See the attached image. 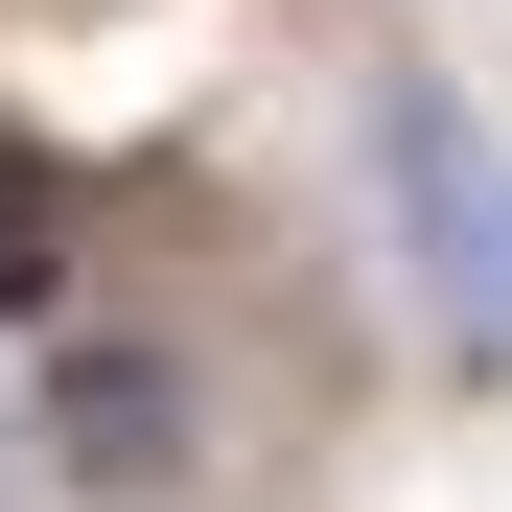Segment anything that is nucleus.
<instances>
[{"label":"nucleus","mask_w":512,"mask_h":512,"mask_svg":"<svg viewBox=\"0 0 512 512\" xmlns=\"http://www.w3.org/2000/svg\"><path fill=\"white\" fill-rule=\"evenodd\" d=\"M373 163H396V233H419L443 350H466V373H512V163H489V117L443 94V70H396V94H373Z\"/></svg>","instance_id":"nucleus-1"},{"label":"nucleus","mask_w":512,"mask_h":512,"mask_svg":"<svg viewBox=\"0 0 512 512\" xmlns=\"http://www.w3.org/2000/svg\"><path fill=\"white\" fill-rule=\"evenodd\" d=\"M24 443L70 466V489H163L187 466V350H140V326H94L47 396H24Z\"/></svg>","instance_id":"nucleus-2"},{"label":"nucleus","mask_w":512,"mask_h":512,"mask_svg":"<svg viewBox=\"0 0 512 512\" xmlns=\"http://www.w3.org/2000/svg\"><path fill=\"white\" fill-rule=\"evenodd\" d=\"M70 303V187H47V140L0 117V326H47Z\"/></svg>","instance_id":"nucleus-3"}]
</instances>
